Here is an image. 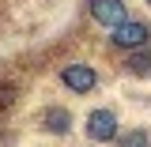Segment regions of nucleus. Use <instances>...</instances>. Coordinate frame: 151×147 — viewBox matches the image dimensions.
<instances>
[{"label":"nucleus","instance_id":"obj_2","mask_svg":"<svg viewBox=\"0 0 151 147\" xmlns=\"http://www.w3.org/2000/svg\"><path fill=\"white\" fill-rule=\"evenodd\" d=\"M60 83L68 87V91L76 94H87L98 87V75H94V68H87V64H64L60 68Z\"/></svg>","mask_w":151,"mask_h":147},{"label":"nucleus","instance_id":"obj_7","mask_svg":"<svg viewBox=\"0 0 151 147\" xmlns=\"http://www.w3.org/2000/svg\"><path fill=\"white\" fill-rule=\"evenodd\" d=\"M121 147H151V132L147 128H132L121 136Z\"/></svg>","mask_w":151,"mask_h":147},{"label":"nucleus","instance_id":"obj_8","mask_svg":"<svg viewBox=\"0 0 151 147\" xmlns=\"http://www.w3.org/2000/svg\"><path fill=\"white\" fill-rule=\"evenodd\" d=\"M147 4H151V0H147Z\"/></svg>","mask_w":151,"mask_h":147},{"label":"nucleus","instance_id":"obj_5","mask_svg":"<svg viewBox=\"0 0 151 147\" xmlns=\"http://www.w3.org/2000/svg\"><path fill=\"white\" fill-rule=\"evenodd\" d=\"M49 132H68L72 128V113L64 110V106H53V110H45V121H42Z\"/></svg>","mask_w":151,"mask_h":147},{"label":"nucleus","instance_id":"obj_1","mask_svg":"<svg viewBox=\"0 0 151 147\" xmlns=\"http://www.w3.org/2000/svg\"><path fill=\"white\" fill-rule=\"evenodd\" d=\"M91 19L98 27L117 30L121 23H129V8H125V0H91Z\"/></svg>","mask_w":151,"mask_h":147},{"label":"nucleus","instance_id":"obj_4","mask_svg":"<svg viewBox=\"0 0 151 147\" xmlns=\"http://www.w3.org/2000/svg\"><path fill=\"white\" fill-rule=\"evenodd\" d=\"M117 136V113L110 110H94L87 117V140H98V143H106Z\"/></svg>","mask_w":151,"mask_h":147},{"label":"nucleus","instance_id":"obj_6","mask_svg":"<svg viewBox=\"0 0 151 147\" xmlns=\"http://www.w3.org/2000/svg\"><path fill=\"white\" fill-rule=\"evenodd\" d=\"M125 68L132 75H151V49H136V53L125 60Z\"/></svg>","mask_w":151,"mask_h":147},{"label":"nucleus","instance_id":"obj_3","mask_svg":"<svg viewBox=\"0 0 151 147\" xmlns=\"http://www.w3.org/2000/svg\"><path fill=\"white\" fill-rule=\"evenodd\" d=\"M110 38H113V45H121V49H140V45L151 38V27L129 19V23H121L117 30H110Z\"/></svg>","mask_w":151,"mask_h":147}]
</instances>
